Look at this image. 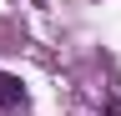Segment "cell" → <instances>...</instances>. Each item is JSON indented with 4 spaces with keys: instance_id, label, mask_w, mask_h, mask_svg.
<instances>
[{
    "instance_id": "cell-1",
    "label": "cell",
    "mask_w": 121,
    "mask_h": 116,
    "mask_svg": "<svg viewBox=\"0 0 121 116\" xmlns=\"http://www.w3.org/2000/svg\"><path fill=\"white\" fill-rule=\"evenodd\" d=\"M25 101H30L25 81H20V76H10V71H0V111H20Z\"/></svg>"
}]
</instances>
